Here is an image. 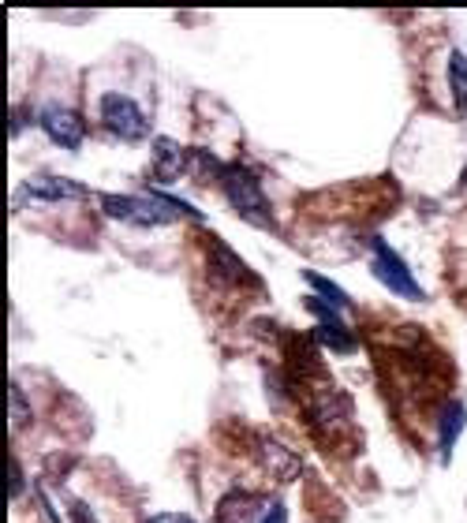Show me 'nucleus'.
Instances as JSON below:
<instances>
[{"instance_id":"obj_22","label":"nucleus","mask_w":467,"mask_h":523,"mask_svg":"<svg viewBox=\"0 0 467 523\" xmlns=\"http://www.w3.org/2000/svg\"><path fill=\"white\" fill-rule=\"evenodd\" d=\"M19 490H23V471H19V464L12 460V482H8V494L19 497Z\"/></svg>"},{"instance_id":"obj_8","label":"nucleus","mask_w":467,"mask_h":523,"mask_svg":"<svg viewBox=\"0 0 467 523\" xmlns=\"http://www.w3.org/2000/svg\"><path fill=\"white\" fill-rule=\"evenodd\" d=\"M258 464L266 467L273 479L281 482H292L303 471V464H299V456L288 449V445H281V441L273 438H258Z\"/></svg>"},{"instance_id":"obj_10","label":"nucleus","mask_w":467,"mask_h":523,"mask_svg":"<svg viewBox=\"0 0 467 523\" xmlns=\"http://www.w3.org/2000/svg\"><path fill=\"white\" fill-rule=\"evenodd\" d=\"M348 415H352V408H348V400L337 393V389H329V393H318L311 404V419L318 430H337V426L348 423Z\"/></svg>"},{"instance_id":"obj_14","label":"nucleus","mask_w":467,"mask_h":523,"mask_svg":"<svg viewBox=\"0 0 467 523\" xmlns=\"http://www.w3.org/2000/svg\"><path fill=\"white\" fill-rule=\"evenodd\" d=\"M449 94H453L456 113H467V57L460 49L449 53Z\"/></svg>"},{"instance_id":"obj_5","label":"nucleus","mask_w":467,"mask_h":523,"mask_svg":"<svg viewBox=\"0 0 467 523\" xmlns=\"http://www.w3.org/2000/svg\"><path fill=\"white\" fill-rule=\"evenodd\" d=\"M86 187L75 184V180H64V176H53V172H34L30 180L19 184L12 206H23V202H68V198H83Z\"/></svg>"},{"instance_id":"obj_21","label":"nucleus","mask_w":467,"mask_h":523,"mask_svg":"<svg viewBox=\"0 0 467 523\" xmlns=\"http://www.w3.org/2000/svg\"><path fill=\"white\" fill-rule=\"evenodd\" d=\"M71 523H98V520L90 516V509H86L83 501H71Z\"/></svg>"},{"instance_id":"obj_20","label":"nucleus","mask_w":467,"mask_h":523,"mask_svg":"<svg viewBox=\"0 0 467 523\" xmlns=\"http://www.w3.org/2000/svg\"><path fill=\"white\" fill-rule=\"evenodd\" d=\"M146 523H195V516H187V512H157Z\"/></svg>"},{"instance_id":"obj_6","label":"nucleus","mask_w":467,"mask_h":523,"mask_svg":"<svg viewBox=\"0 0 467 523\" xmlns=\"http://www.w3.org/2000/svg\"><path fill=\"white\" fill-rule=\"evenodd\" d=\"M38 128L57 146H64V150H79L86 139L83 116L75 113V109H64V105H45L42 113H38Z\"/></svg>"},{"instance_id":"obj_16","label":"nucleus","mask_w":467,"mask_h":523,"mask_svg":"<svg viewBox=\"0 0 467 523\" xmlns=\"http://www.w3.org/2000/svg\"><path fill=\"white\" fill-rule=\"evenodd\" d=\"M187 172H191L199 184H210V180H221L225 165H221L217 157L206 154V150H187Z\"/></svg>"},{"instance_id":"obj_13","label":"nucleus","mask_w":467,"mask_h":523,"mask_svg":"<svg viewBox=\"0 0 467 523\" xmlns=\"http://www.w3.org/2000/svg\"><path fill=\"white\" fill-rule=\"evenodd\" d=\"M314 344H322V348H329V352L337 355H352L359 348V340L348 329V322H340V326H314Z\"/></svg>"},{"instance_id":"obj_2","label":"nucleus","mask_w":467,"mask_h":523,"mask_svg":"<svg viewBox=\"0 0 467 523\" xmlns=\"http://www.w3.org/2000/svg\"><path fill=\"white\" fill-rule=\"evenodd\" d=\"M221 191H225L228 206L240 213L247 225L269 228V232L277 228L266 191H262V184H258V176L251 169H243V165H225V172H221Z\"/></svg>"},{"instance_id":"obj_11","label":"nucleus","mask_w":467,"mask_h":523,"mask_svg":"<svg viewBox=\"0 0 467 523\" xmlns=\"http://www.w3.org/2000/svg\"><path fill=\"white\" fill-rule=\"evenodd\" d=\"M251 505H262V501H258L255 494H247V490H232V494H225L221 501H217L213 520L217 523H247L251 516H255Z\"/></svg>"},{"instance_id":"obj_1","label":"nucleus","mask_w":467,"mask_h":523,"mask_svg":"<svg viewBox=\"0 0 467 523\" xmlns=\"http://www.w3.org/2000/svg\"><path fill=\"white\" fill-rule=\"evenodd\" d=\"M98 206L105 217L113 221H124V225L135 228H165L172 225L180 213L202 221V213L184 202V198H172L165 191H146V195H98Z\"/></svg>"},{"instance_id":"obj_3","label":"nucleus","mask_w":467,"mask_h":523,"mask_svg":"<svg viewBox=\"0 0 467 523\" xmlns=\"http://www.w3.org/2000/svg\"><path fill=\"white\" fill-rule=\"evenodd\" d=\"M367 247H370V273H374V281L382 284V288H389L393 296L419 303V299H423V288L411 277L404 255H397L382 236H367Z\"/></svg>"},{"instance_id":"obj_18","label":"nucleus","mask_w":467,"mask_h":523,"mask_svg":"<svg viewBox=\"0 0 467 523\" xmlns=\"http://www.w3.org/2000/svg\"><path fill=\"white\" fill-rule=\"evenodd\" d=\"M303 307H307V311L318 318V326H340V322H344L337 307H329L326 299H318V296H307V299H303Z\"/></svg>"},{"instance_id":"obj_4","label":"nucleus","mask_w":467,"mask_h":523,"mask_svg":"<svg viewBox=\"0 0 467 523\" xmlns=\"http://www.w3.org/2000/svg\"><path fill=\"white\" fill-rule=\"evenodd\" d=\"M101 124L120 142H139L150 135V120L139 109V101L128 94H116V90L101 94Z\"/></svg>"},{"instance_id":"obj_19","label":"nucleus","mask_w":467,"mask_h":523,"mask_svg":"<svg viewBox=\"0 0 467 523\" xmlns=\"http://www.w3.org/2000/svg\"><path fill=\"white\" fill-rule=\"evenodd\" d=\"M258 523H288V509H284L281 501H269L266 512H262V520Z\"/></svg>"},{"instance_id":"obj_17","label":"nucleus","mask_w":467,"mask_h":523,"mask_svg":"<svg viewBox=\"0 0 467 523\" xmlns=\"http://www.w3.org/2000/svg\"><path fill=\"white\" fill-rule=\"evenodd\" d=\"M8 419H12V434L27 430L30 419H34V411H30L27 396H23V385L19 382H8Z\"/></svg>"},{"instance_id":"obj_7","label":"nucleus","mask_w":467,"mask_h":523,"mask_svg":"<svg viewBox=\"0 0 467 523\" xmlns=\"http://www.w3.org/2000/svg\"><path fill=\"white\" fill-rule=\"evenodd\" d=\"M150 161H154V176L161 184H176L187 172V150L176 139H169V135H157L154 139Z\"/></svg>"},{"instance_id":"obj_15","label":"nucleus","mask_w":467,"mask_h":523,"mask_svg":"<svg viewBox=\"0 0 467 523\" xmlns=\"http://www.w3.org/2000/svg\"><path fill=\"white\" fill-rule=\"evenodd\" d=\"M303 281L311 284L314 292H318V299H326L329 307H337V311H348V307H352L348 292H344L340 284L329 281V277H322V273H314V269H303Z\"/></svg>"},{"instance_id":"obj_9","label":"nucleus","mask_w":467,"mask_h":523,"mask_svg":"<svg viewBox=\"0 0 467 523\" xmlns=\"http://www.w3.org/2000/svg\"><path fill=\"white\" fill-rule=\"evenodd\" d=\"M464 430H467V408L460 404V400L445 404V411H441V419H438L441 464H449V460H453V449H456V441L464 438Z\"/></svg>"},{"instance_id":"obj_12","label":"nucleus","mask_w":467,"mask_h":523,"mask_svg":"<svg viewBox=\"0 0 467 523\" xmlns=\"http://www.w3.org/2000/svg\"><path fill=\"white\" fill-rule=\"evenodd\" d=\"M210 262L217 269H221V281H247L251 273H247V266H243V258L228 247V243H221V240H210Z\"/></svg>"}]
</instances>
